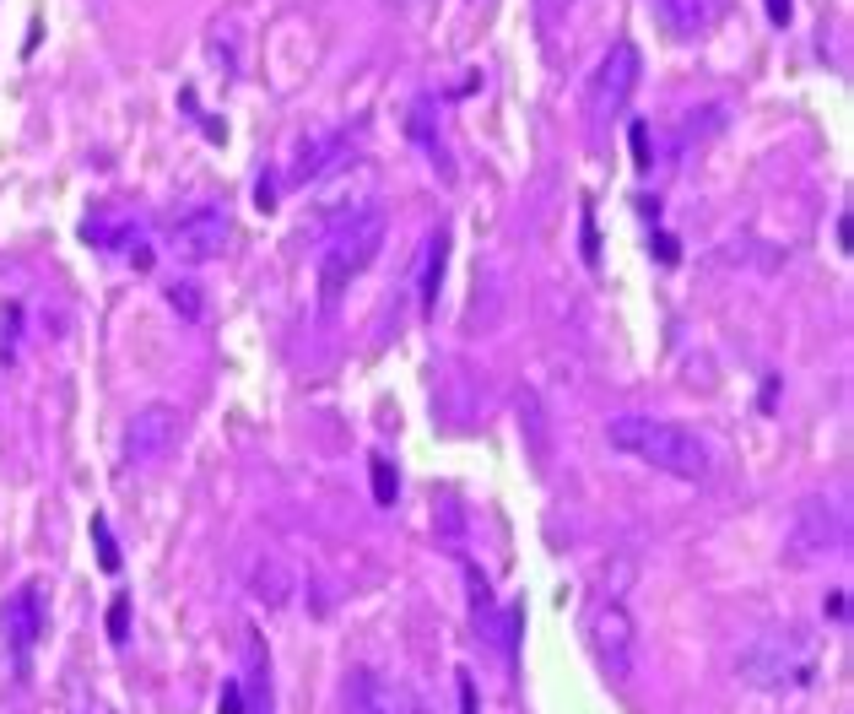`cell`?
Instances as JSON below:
<instances>
[{
	"label": "cell",
	"mask_w": 854,
	"mask_h": 714,
	"mask_svg": "<svg viewBox=\"0 0 854 714\" xmlns=\"http://www.w3.org/2000/svg\"><path fill=\"white\" fill-rule=\"evenodd\" d=\"M611 449L644 460L665 476H682V482H703L709 476V444L698 439L682 422H665V417H644V412H627V417H611L606 428Z\"/></svg>",
	"instance_id": "6da1fadb"
},
{
	"label": "cell",
	"mask_w": 854,
	"mask_h": 714,
	"mask_svg": "<svg viewBox=\"0 0 854 714\" xmlns=\"http://www.w3.org/2000/svg\"><path fill=\"white\" fill-rule=\"evenodd\" d=\"M817 666H822V644L811 628H763L741 644L736 655V677L757 693H790V687H806L817 682Z\"/></svg>",
	"instance_id": "7a4b0ae2"
},
{
	"label": "cell",
	"mask_w": 854,
	"mask_h": 714,
	"mask_svg": "<svg viewBox=\"0 0 854 714\" xmlns=\"http://www.w3.org/2000/svg\"><path fill=\"white\" fill-rule=\"evenodd\" d=\"M384 233H390L384 211H363V217L341 222L336 233L319 238V298H325V309H336L346 282L373 266V255L384 249Z\"/></svg>",
	"instance_id": "3957f363"
},
{
	"label": "cell",
	"mask_w": 854,
	"mask_h": 714,
	"mask_svg": "<svg viewBox=\"0 0 854 714\" xmlns=\"http://www.w3.org/2000/svg\"><path fill=\"white\" fill-rule=\"evenodd\" d=\"M849 547V504L838 493H811L800 498L790 514V536H784V552L790 563H817L827 552Z\"/></svg>",
	"instance_id": "277c9868"
},
{
	"label": "cell",
	"mask_w": 854,
	"mask_h": 714,
	"mask_svg": "<svg viewBox=\"0 0 854 714\" xmlns=\"http://www.w3.org/2000/svg\"><path fill=\"white\" fill-rule=\"evenodd\" d=\"M584 639H590V655L600 660V671H606L611 682L627 687L638 677V623L617 595H600L590 612H584Z\"/></svg>",
	"instance_id": "5b68a950"
},
{
	"label": "cell",
	"mask_w": 854,
	"mask_h": 714,
	"mask_svg": "<svg viewBox=\"0 0 854 714\" xmlns=\"http://www.w3.org/2000/svg\"><path fill=\"white\" fill-rule=\"evenodd\" d=\"M638 71H644V65H638V49L627 44V38L600 55L595 76H590V92H584L595 125H606V119H617L627 109V98H633V87H638Z\"/></svg>",
	"instance_id": "8992f818"
},
{
	"label": "cell",
	"mask_w": 854,
	"mask_h": 714,
	"mask_svg": "<svg viewBox=\"0 0 854 714\" xmlns=\"http://www.w3.org/2000/svg\"><path fill=\"white\" fill-rule=\"evenodd\" d=\"M228 244H233L228 206H195V211H184V217L168 228V249H173V260H184V266L217 260Z\"/></svg>",
	"instance_id": "52a82bcc"
},
{
	"label": "cell",
	"mask_w": 854,
	"mask_h": 714,
	"mask_svg": "<svg viewBox=\"0 0 854 714\" xmlns=\"http://www.w3.org/2000/svg\"><path fill=\"white\" fill-rule=\"evenodd\" d=\"M179 433H184V417H179L173 401L141 406V412L130 417V428H125V460L130 466H163V460L173 455V444H179Z\"/></svg>",
	"instance_id": "ba28073f"
},
{
	"label": "cell",
	"mask_w": 854,
	"mask_h": 714,
	"mask_svg": "<svg viewBox=\"0 0 854 714\" xmlns=\"http://www.w3.org/2000/svg\"><path fill=\"white\" fill-rule=\"evenodd\" d=\"M44 628H49L44 590H38V579H28V585H17L6 595V606H0V639H6V650L17 655V666L33 655V644L44 639Z\"/></svg>",
	"instance_id": "9c48e42d"
},
{
	"label": "cell",
	"mask_w": 854,
	"mask_h": 714,
	"mask_svg": "<svg viewBox=\"0 0 854 714\" xmlns=\"http://www.w3.org/2000/svg\"><path fill=\"white\" fill-rule=\"evenodd\" d=\"M346 147H352V136H346V130H325V136H309V141L298 147V157H292V184L325 179L330 168L346 163Z\"/></svg>",
	"instance_id": "30bf717a"
},
{
	"label": "cell",
	"mask_w": 854,
	"mask_h": 714,
	"mask_svg": "<svg viewBox=\"0 0 854 714\" xmlns=\"http://www.w3.org/2000/svg\"><path fill=\"white\" fill-rule=\"evenodd\" d=\"M406 130H411V141L422 147V157H427V168H438L444 179H455V157H449V147H444V136H438V109L427 98H417L411 103V114H406Z\"/></svg>",
	"instance_id": "8fae6325"
},
{
	"label": "cell",
	"mask_w": 854,
	"mask_h": 714,
	"mask_svg": "<svg viewBox=\"0 0 854 714\" xmlns=\"http://www.w3.org/2000/svg\"><path fill=\"white\" fill-rule=\"evenodd\" d=\"M655 11L671 38H703L714 22V0H655Z\"/></svg>",
	"instance_id": "7c38bea8"
},
{
	"label": "cell",
	"mask_w": 854,
	"mask_h": 714,
	"mask_svg": "<svg viewBox=\"0 0 854 714\" xmlns=\"http://www.w3.org/2000/svg\"><path fill=\"white\" fill-rule=\"evenodd\" d=\"M444 266H449V233L433 228L427 233V249H422V271H417V293H422V314L438 309V282H444Z\"/></svg>",
	"instance_id": "4fadbf2b"
},
{
	"label": "cell",
	"mask_w": 854,
	"mask_h": 714,
	"mask_svg": "<svg viewBox=\"0 0 854 714\" xmlns=\"http://www.w3.org/2000/svg\"><path fill=\"white\" fill-rule=\"evenodd\" d=\"M249 590H255V601H265V606H282L292 595V568L271 552V558L255 563V585H249Z\"/></svg>",
	"instance_id": "5bb4252c"
},
{
	"label": "cell",
	"mask_w": 854,
	"mask_h": 714,
	"mask_svg": "<svg viewBox=\"0 0 854 714\" xmlns=\"http://www.w3.org/2000/svg\"><path fill=\"white\" fill-rule=\"evenodd\" d=\"M519 428H525V439H530L536 466H546V460H552V433H546V412H541L536 395H519Z\"/></svg>",
	"instance_id": "9a60e30c"
},
{
	"label": "cell",
	"mask_w": 854,
	"mask_h": 714,
	"mask_svg": "<svg viewBox=\"0 0 854 714\" xmlns=\"http://www.w3.org/2000/svg\"><path fill=\"white\" fill-rule=\"evenodd\" d=\"M433 525H438V541L460 552V541H465V509H460V498H438Z\"/></svg>",
	"instance_id": "2e32d148"
},
{
	"label": "cell",
	"mask_w": 854,
	"mask_h": 714,
	"mask_svg": "<svg viewBox=\"0 0 854 714\" xmlns=\"http://www.w3.org/2000/svg\"><path fill=\"white\" fill-rule=\"evenodd\" d=\"M163 293H168L173 309H179V320H190V325H195L200 314H206V303H200V287H195V282H168Z\"/></svg>",
	"instance_id": "e0dca14e"
},
{
	"label": "cell",
	"mask_w": 854,
	"mask_h": 714,
	"mask_svg": "<svg viewBox=\"0 0 854 714\" xmlns=\"http://www.w3.org/2000/svg\"><path fill=\"white\" fill-rule=\"evenodd\" d=\"M368 476H373V504H384L390 509L395 498H400V482H395V466L384 455H373V466H368Z\"/></svg>",
	"instance_id": "ac0fdd59"
},
{
	"label": "cell",
	"mask_w": 854,
	"mask_h": 714,
	"mask_svg": "<svg viewBox=\"0 0 854 714\" xmlns=\"http://www.w3.org/2000/svg\"><path fill=\"white\" fill-rule=\"evenodd\" d=\"M519 633H525V606H503V660L519 671Z\"/></svg>",
	"instance_id": "d6986e66"
},
{
	"label": "cell",
	"mask_w": 854,
	"mask_h": 714,
	"mask_svg": "<svg viewBox=\"0 0 854 714\" xmlns=\"http://www.w3.org/2000/svg\"><path fill=\"white\" fill-rule=\"evenodd\" d=\"M92 541H98V563H103V574H119V547H114L109 520H103V514H92Z\"/></svg>",
	"instance_id": "ffe728a7"
},
{
	"label": "cell",
	"mask_w": 854,
	"mask_h": 714,
	"mask_svg": "<svg viewBox=\"0 0 854 714\" xmlns=\"http://www.w3.org/2000/svg\"><path fill=\"white\" fill-rule=\"evenodd\" d=\"M17 330H22V309H17V303H6V314H0V363L17 357Z\"/></svg>",
	"instance_id": "44dd1931"
},
{
	"label": "cell",
	"mask_w": 854,
	"mask_h": 714,
	"mask_svg": "<svg viewBox=\"0 0 854 714\" xmlns=\"http://www.w3.org/2000/svg\"><path fill=\"white\" fill-rule=\"evenodd\" d=\"M109 639L114 644L130 639V595H114V601H109Z\"/></svg>",
	"instance_id": "7402d4cb"
},
{
	"label": "cell",
	"mask_w": 854,
	"mask_h": 714,
	"mask_svg": "<svg viewBox=\"0 0 854 714\" xmlns=\"http://www.w3.org/2000/svg\"><path fill=\"white\" fill-rule=\"evenodd\" d=\"M217 714H249V709H244V682H238V677L222 682V693H217Z\"/></svg>",
	"instance_id": "603a6c76"
},
{
	"label": "cell",
	"mask_w": 854,
	"mask_h": 714,
	"mask_svg": "<svg viewBox=\"0 0 854 714\" xmlns=\"http://www.w3.org/2000/svg\"><path fill=\"white\" fill-rule=\"evenodd\" d=\"M579 228H584V260H600V233H595V211H590V201H584V211H579Z\"/></svg>",
	"instance_id": "cb8c5ba5"
},
{
	"label": "cell",
	"mask_w": 854,
	"mask_h": 714,
	"mask_svg": "<svg viewBox=\"0 0 854 714\" xmlns=\"http://www.w3.org/2000/svg\"><path fill=\"white\" fill-rule=\"evenodd\" d=\"M455 687H460V714H482V704H476V682H471V671H460Z\"/></svg>",
	"instance_id": "d4e9b609"
},
{
	"label": "cell",
	"mask_w": 854,
	"mask_h": 714,
	"mask_svg": "<svg viewBox=\"0 0 854 714\" xmlns=\"http://www.w3.org/2000/svg\"><path fill=\"white\" fill-rule=\"evenodd\" d=\"M633 163L649 168V125H633Z\"/></svg>",
	"instance_id": "484cf974"
},
{
	"label": "cell",
	"mask_w": 854,
	"mask_h": 714,
	"mask_svg": "<svg viewBox=\"0 0 854 714\" xmlns=\"http://www.w3.org/2000/svg\"><path fill=\"white\" fill-rule=\"evenodd\" d=\"M255 206H260V211H271V206H276V179H271V174H265V179L255 184Z\"/></svg>",
	"instance_id": "4316f807"
},
{
	"label": "cell",
	"mask_w": 854,
	"mask_h": 714,
	"mask_svg": "<svg viewBox=\"0 0 854 714\" xmlns=\"http://www.w3.org/2000/svg\"><path fill=\"white\" fill-rule=\"evenodd\" d=\"M763 6H768V17L784 28V22H790V11H795V0H763Z\"/></svg>",
	"instance_id": "83f0119b"
},
{
	"label": "cell",
	"mask_w": 854,
	"mask_h": 714,
	"mask_svg": "<svg viewBox=\"0 0 854 714\" xmlns=\"http://www.w3.org/2000/svg\"><path fill=\"white\" fill-rule=\"evenodd\" d=\"M568 6H573V0H541V11H546V17H563Z\"/></svg>",
	"instance_id": "f1b7e54d"
},
{
	"label": "cell",
	"mask_w": 854,
	"mask_h": 714,
	"mask_svg": "<svg viewBox=\"0 0 854 714\" xmlns=\"http://www.w3.org/2000/svg\"><path fill=\"white\" fill-rule=\"evenodd\" d=\"M655 238H660V244H655V255H660V260H676V244H671V238H665V233H655Z\"/></svg>",
	"instance_id": "f546056e"
},
{
	"label": "cell",
	"mask_w": 854,
	"mask_h": 714,
	"mask_svg": "<svg viewBox=\"0 0 854 714\" xmlns=\"http://www.w3.org/2000/svg\"><path fill=\"white\" fill-rule=\"evenodd\" d=\"M384 6H390V11H417L422 0H384Z\"/></svg>",
	"instance_id": "4dcf8cb0"
}]
</instances>
